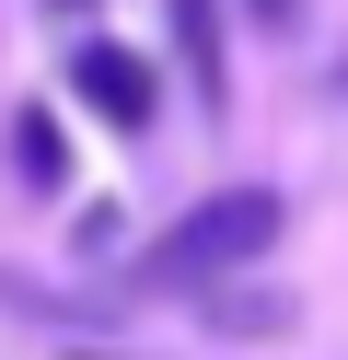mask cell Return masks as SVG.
<instances>
[{"label":"cell","mask_w":348,"mask_h":360,"mask_svg":"<svg viewBox=\"0 0 348 360\" xmlns=\"http://www.w3.org/2000/svg\"><path fill=\"white\" fill-rule=\"evenodd\" d=\"M267 244H278V186H221V198H198L162 244H139L128 290H209V279H244Z\"/></svg>","instance_id":"cell-1"},{"label":"cell","mask_w":348,"mask_h":360,"mask_svg":"<svg viewBox=\"0 0 348 360\" xmlns=\"http://www.w3.org/2000/svg\"><path fill=\"white\" fill-rule=\"evenodd\" d=\"M70 94H82L105 128H128V140H139L151 105H162V70H151L139 47H116V35H82V47H70Z\"/></svg>","instance_id":"cell-2"},{"label":"cell","mask_w":348,"mask_h":360,"mask_svg":"<svg viewBox=\"0 0 348 360\" xmlns=\"http://www.w3.org/2000/svg\"><path fill=\"white\" fill-rule=\"evenodd\" d=\"M174 47H186V82H198V105L221 117L232 82H221V0H174Z\"/></svg>","instance_id":"cell-3"},{"label":"cell","mask_w":348,"mask_h":360,"mask_svg":"<svg viewBox=\"0 0 348 360\" xmlns=\"http://www.w3.org/2000/svg\"><path fill=\"white\" fill-rule=\"evenodd\" d=\"M12 163H23V186H35V198L70 186V128L46 117V105H23V117H12Z\"/></svg>","instance_id":"cell-4"},{"label":"cell","mask_w":348,"mask_h":360,"mask_svg":"<svg viewBox=\"0 0 348 360\" xmlns=\"http://www.w3.org/2000/svg\"><path fill=\"white\" fill-rule=\"evenodd\" d=\"M209 326H221V337H278V326H290V290H221V279H209Z\"/></svg>","instance_id":"cell-5"},{"label":"cell","mask_w":348,"mask_h":360,"mask_svg":"<svg viewBox=\"0 0 348 360\" xmlns=\"http://www.w3.org/2000/svg\"><path fill=\"white\" fill-rule=\"evenodd\" d=\"M244 12H255V35H290L302 24V0H244Z\"/></svg>","instance_id":"cell-6"},{"label":"cell","mask_w":348,"mask_h":360,"mask_svg":"<svg viewBox=\"0 0 348 360\" xmlns=\"http://www.w3.org/2000/svg\"><path fill=\"white\" fill-rule=\"evenodd\" d=\"M58 12H93V0H46V24H58Z\"/></svg>","instance_id":"cell-7"},{"label":"cell","mask_w":348,"mask_h":360,"mask_svg":"<svg viewBox=\"0 0 348 360\" xmlns=\"http://www.w3.org/2000/svg\"><path fill=\"white\" fill-rule=\"evenodd\" d=\"M70 360H128V349H70Z\"/></svg>","instance_id":"cell-8"}]
</instances>
